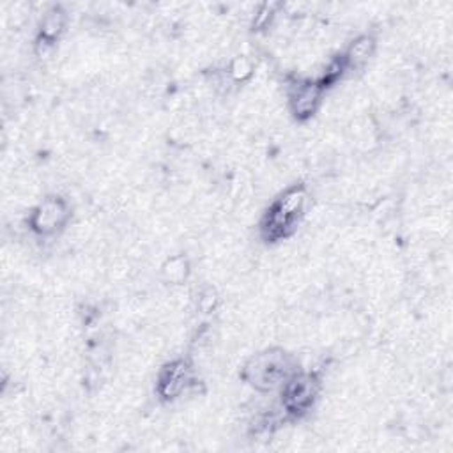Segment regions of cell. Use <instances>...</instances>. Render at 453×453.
Segmentation results:
<instances>
[{"mask_svg": "<svg viewBox=\"0 0 453 453\" xmlns=\"http://www.w3.org/2000/svg\"><path fill=\"white\" fill-rule=\"evenodd\" d=\"M67 207L63 200L50 199L41 204L32 216V227L41 234H50L66 221Z\"/></svg>", "mask_w": 453, "mask_h": 453, "instance_id": "obj_1", "label": "cell"}, {"mask_svg": "<svg viewBox=\"0 0 453 453\" xmlns=\"http://www.w3.org/2000/svg\"><path fill=\"white\" fill-rule=\"evenodd\" d=\"M322 88L319 84H301L296 87L294 94H292L291 107L292 112L298 115L299 119H306L317 110L319 103H321Z\"/></svg>", "mask_w": 453, "mask_h": 453, "instance_id": "obj_2", "label": "cell"}, {"mask_svg": "<svg viewBox=\"0 0 453 453\" xmlns=\"http://www.w3.org/2000/svg\"><path fill=\"white\" fill-rule=\"evenodd\" d=\"M313 398V381L310 377H294L285 388V405L291 411H305Z\"/></svg>", "mask_w": 453, "mask_h": 453, "instance_id": "obj_3", "label": "cell"}, {"mask_svg": "<svg viewBox=\"0 0 453 453\" xmlns=\"http://www.w3.org/2000/svg\"><path fill=\"white\" fill-rule=\"evenodd\" d=\"M188 384V367L183 361H176L166 367L159 379V391L163 397H177Z\"/></svg>", "mask_w": 453, "mask_h": 453, "instance_id": "obj_4", "label": "cell"}, {"mask_svg": "<svg viewBox=\"0 0 453 453\" xmlns=\"http://www.w3.org/2000/svg\"><path fill=\"white\" fill-rule=\"evenodd\" d=\"M64 25H66V15H64L63 9H50V11H46V15L43 16V22H41V37L53 41L63 32Z\"/></svg>", "mask_w": 453, "mask_h": 453, "instance_id": "obj_5", "label": "cell"}, {"mask_svg": "<svg viewBox=\"0 0 453 453\" xmlns=\"http://www.w3.org/2000/svg\"><path fill=\"white\" fill-rule=\"evenodd\" d=\"M374 52V39L369 36H361L354 41L347 50V63L363 64Z\"/></svg>", "mask_w": 453, "mask_h": 453, "instance_id": "obj_6", "label": "cell"}, {"mask_svg": "<svg viewBox=\"0 0 453 453\" xmlns=\"http://www.w3.org/2000/svg\"><path fill=\"white\" fill-rule=\"evenodd\" d=\"M251 71H254V66L247 57H236L230 64V77L234 80H244V78L250 77Z\"/></svg>", "mask_w": 453, "mask_h": 453, "instance_id": "obj_7", "label": "cell"}, {"mask_svg": "<svg viewBox=\"0 0 453 453\" xmlns=\"http://www.w3.org/2000/svg\"><path fill=\"white\" fill-rule=\"evenodd\" d=\"M277 9H278V4H273V2H265V4H262L261 8H258V11L255 13L254 27L262 29V27L268 25V23L271 22V18L275 16V13H277Z\"/></svg>", "mask_w": 453, "mask_h": 453, "instance_id": "obj_8", "label": "cell"}, {"mask_svg": "<svg viewBox=\"0 0 453 453\" xmlns=\"http://www.w3.org/2000/svg\"><path fill=\"white\" fill-rule=\"evenodd\" d=\"M52 52H53V41L41 37V39L37 41V44H36V53H37V55L44 57V59H46V57L52 55Z\"/></svg>", "mask_w": 453, "mask_h": 453, "instance_id": "obj_9", "label": "cell"}]
</instances>
